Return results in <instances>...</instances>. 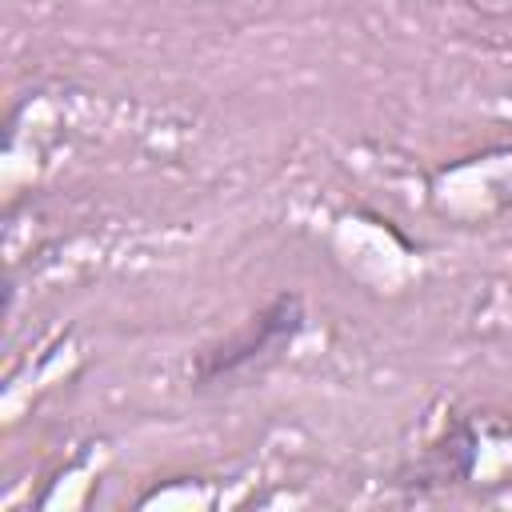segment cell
<instances>
[{
	"mask_svg": "<svg viewBox=\"0 0 512 512\" xmlns=\"http://www.w3.org/2000/svg\"><path fill=\"white\" fill-rule=\"evenodd\" d=\"M300 324H304V304H300V296H296V292L272 296V300H268L260 312H252L232 336L208 344V348L196 356L192 380H196V384H220V380H228V376H240V372H248V368L268 364L272 356H280V352L296 340Z\"/></svg>",
	"mask_w": 512,
	"mask_h": 512,
	"instance_id": "1",
	"label": "cell"
}]
</instances>
